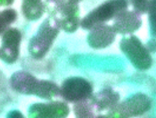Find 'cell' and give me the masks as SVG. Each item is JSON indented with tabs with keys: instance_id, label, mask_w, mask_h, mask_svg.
I'll use <instances>...</instances> for the list:
<instances>
[{
	"instance_id": "21",
	"label": "cell",
	"mask_w": 156,
	"mask_h": 118,
	"mask_svg": "<svg viewBox=\"0 0 156 118\" xmlns=\"http://www.w3.org/2000/svg\"><path fill=\"white\" fill-rule=\"evenodd\" d=\"M15 0H0V5L2 6H9L14 2Z\"/></svg>"
},
{
	"instance_id": "9",
	"label": "cell",
	"mask_w": 156,
	"mask_h": 118,
	"mask_svg": "<svg viewBox=\"0 0 156 118\" xmlns=\"http://www.w3.org/2000/svg\"><path fill=\"white\" fill-rule=\"evenodd\" d=\"M117 33L112 26L105 24L97 26L90 30L87 36L89 47L94 50H101L110 47L115 42Z\"/></svg>"
},
{
	"instance_id": "15",
	"label": "cell",
	"mask_w": 156,
	"mask_h": 118,
	"mask_svg": "<svg viewBox=\"0 0 156 118\" xmlns=\"http://www.w3.org/2000/svg\"><path fill=\"white\" fill-rule=\"evenodd\" d=\"M18 14L13 9H5L0 13V33L1 36L10 28V25L16 22Z\"/></svg>"
},
{
	"instance_id": "1",
	"label": "cell",
	"mask_w": 156,
	"mask_h": 118,
	"mask_svg": "<svg viewBox=\"0 0 156 118\" xmlns=\"http://www.w3.org/2000/svg\"><path fill=\"white\" fill-rule=\"evenodd\" d=\"M60 29L59 19L49 16L42 23L35 35L32 36L29 42L28 51L30 55L34 60H42L50 51Z\"/></svg>"
},
{
	"instance_id": "19",
	"label": "cell",
	"mask_w": 156,
	"mask_h": 118,
	"mask_svg": "<svg viewBox=\"0 0 156 118\" xmlns=\"http://www.w3.org/2000/svg\"><path fill=\"white\" fill-rule=\"evenodd\" d=\"M145 47L148 50V51L151 53H156V38H152L151 37L145 44Z\"/></svg>"
},
{
	"instance_id": "2",
	"label": "cell",
	"mask_w": 156,
	"mask_h": 118,
	"mask_svg": "<svg viewBox=\"0 0 156 118\" xmlns=\"http://www.w3.org/2000/svg\"><path fill=\"white\" fill-rule=\"evenodd\" d=\"M129 3V0H107L82 19L80 26L89 31L97 26L105 24L128 9Z\"/></svg>"
},
{
	"instance_id": "4",
	"label": "cell",
	"mask_w": 156,
	"mask_h": 118,
	"mask_svg": "<svg viewBox=\"0 0 156 118\" xmlns=\"http://www.w3.org/2000/svg\"><path fill=\"white\" fill-rule=\"evenodd\" d=\"M152 106V100L143 93L131 95L124 101L119 102L115 107L107 112L105 116L128 118L141 116L148 113Z\"/></svg>"
},
{
	"instance_id": "18",
	"label": "cell",
	"mask_w": 156,
	"mask_h": 118,
	"mask_svg": "<svg viewBox=\"0 0 156 118\" xmlns=\"http://www.w3.org/2000/svg\"><path fill=\"white\" fill-rule=\"evenodd\" d=\"M129 2L134 7V9L139 12L141 15L147 12L148 0H129Z\"/></svg>"
},
{
	"instance_id": "3",
	"label": "cell",
	"mask_w": 156,
	"mask_h": 118,
	"mask_svg": "<svg viewBox=\"0 0 156 118\" xmlns=\"http://www.w3.org/2000/svg\"><path fill=\"white\" fill-rule=\"evenodd\" d=\"M119 47L131 65L139 71H146L152 66L151 53L140 39L135 35H127L121 39Z\"/></svg>"
},
{
	"instance_id": "22",
	"label": "cell",
	"mask_w": 156,
	"mask_h": 118,
	"mask_svg": "<svg viewBox=\"0 0 156 118\" xmlns=\"http://www.w3.org/2000/svg\"><path fill=\"white\" fill-rule=\"evenodd\" d=\"M70 2H74V3L79 4L80 2H81V1H83V0H70Z\"/></svg>"
},
{
	"instance_id": "16",
	"label": "cell",
	"mask_w": 156,
	"mask_h": 118,
	"mask_svg": "<svg viewBox=\"0 0 156 118\" xmlns=\"http://www.w3.org/2000/svg\"><path fill=\"white\" fill-rule=\"evenodd\" d=\"M68 0H45V10L49 16L58 17Z\"/></svg>"
},
{
	"instance_id": "8",
	"label": "cell",
	"mask_w": 156,
	"mask_h": 118,
	"mask_svg": "<svg viewBox=\"0 0 156 118\" xmlns=\"http://www.w3.org/2000/svg\"><path fill=\"white\" fill-rule=\"evenodd\" d=\"M42 80H39L33 74L24 70H19L12 73L9 84L16 93L22 95L37 96L41 86Z\"/></svg>"
},
{
	"instance_id": "10",
	"label": "cell",
	"mask_w": 156,
	"mask_h": 118,
	"mask_svg": "<svg viewBox=\"0 0 156 118\" xmlns=\"http://www.w3.org/2000/svg\"><path fill=\"white\" fill-rule=\"evenodd\" d=\"M142 24L141 14L137 11L128 9L118 14L113 22V28L117 34L131 35L139 29Z\"/></svg>"
},
{
	"instance_id": "11",
	"label": "cell",
	"mask_w": 156,
	"mask_h": 118,
	"mask_svg": "<svg viewBox=\"0 0 156 118\" xmlns=\"http://www.w3.org/2000/svg\"><path fill=\"white\" fill-rule=\"evenodd\" d=\"M120 99L121 96L118 92L111 87H105L96 94L92 95L90 100L95 113H100L108 112L115 107L120 102Z\"/></svg>"
},
{
	"instance_id": "14",
	"label": "cell",
	"mask_w": 156,
	"mask_h": 118,
	"mask_svg": "<svg viewBox=\"0 0 156 118\" xmlns=\"http://www.w3.org/2000/svg\"><path fill=\"white\" fill-rule=\"evenodd\" d=\"M73 110L76 117L91 118L97 116V113L94 110L90 98L73 103Z\"/></svg>"
},
{
	"instance_id": "20",
	"label": "cell",
	"mask_w": 156,
	"mask_h": 118,
	"mask_svg": "<svg viewBox=\"0 0 156 118\" xmlns=\"http://www.w3.org/2000/svg\"><path fill=\"white\" fill-rule=\"evenodd\" d=\"M23 115L19 110H12L7 114V117H23Z\"/></svg>"
},
{
	"instance_id": "13",
	"label": "cell",
	"mask_w": 156,
	"mask_h": 118,
	"mask_svg": "<svg viewBox=\"0 0 156 118\" xmlns=\"http://www.w3.org/2000/svg\"><path fill=\"white\" fill-rule=\"evenodd\" d=\"M21 10L26 19L37 21L45 12V5L42 0H23Z\"/></svg>"
},
{
	"instance_id": "6",
	"label": "cell",
	"mask_w": 156,
	"mask_h": 118,
	"mask_svg": "<svg viewBox=\"0 0 156 118\" xmlns=\"http://www.w3.org/2000/svg\"><path fill=\"white\" fill-rule=\"evenodd\" d=\"M2 44L0 48V58L4 63L11 65L20 57V44L22 41L21 32L16 28L11 27L1 36Z\"/></svg>"
},
{
	"instance_id": "7",
	"label": "cell",
	"mask_w": 156,
	"mask_h": 118,
	"mask_svg": "<svg viewBox=\"0 0 156 118\" xmlns=\"http://www.w3.org/2000/svg\"><path fill=\"white\" fill-rule=\"evenodd\" d=\"M30 118H63L70 113V107L66 101L36 103L28 108Z\"/></svg>"
},
{
	"instance_id": "12",
	"label": "cell",
	"mask_w": 156,
	"mask_h": 118,
	"mask_svg": "<svg viewBox=\"0 0 156 118\" xmlns=\"http://www.w3.org/2000/svg\"><path fill=\"white\" fill-rule=\"evenodd\" d=\"M57 18L60 20V28L67 33H73L80 26L79 4L68 2Z\"/></svg>"
},
{
	"instance_id": "17",
	"label": "cell",
	"mask_w": 156,
	"mask_h": 118,
	"mask_svg": "<svg viewBox=\"0 0 156 118\" xmlns=\"http://www.w3.org/2000/svg\"><path fill=\"white\" fill-rule=\"evenodd\" d=\"M147 12L150 35L152 38H156V0H148Z\"/></svg>"
},
{
	"instance_id": "5",
	"label": "cell",
	"mask_w": 156,
	"mask_h": 118,
	"mask_svg": "<svg viewBox=\"0 0 156 118\" xmlns=\"http://www.w3.org/2000/svg\"><path fill=\"white\" fill-rule=\"evenodd\" d=\"M93 94L92 83L81 77L66 78L60 87V96L67 103H75L87 100Z\"/></svg>"
}]
</instances>
